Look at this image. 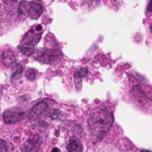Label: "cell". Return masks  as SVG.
Masks as SVG:
<instances>
[{
    "mask_svg": "<svg viewBox=\"0 0 152 152\" xmlns=\"http://www.w3.org/2000/svg\"><path fill=\"white\" fill-rule=\"evenodd\" d=\"M47 101H41L39 102H38L30 111L29 115H28V118L30 120H39L47 111Z\"/></svg>",
    "mask_w": 152,
    "mask_h": 152,
    "instance_id": "obj_6",
    "label": "cell"
},
{
    "mask_svg": "<svg viewBox=\"0 0 152 152\" xmlns=\"http://www.w3.org/2000/svg\"><path fill=\"white\" fill-rule=\"evenodd\" d=\"M147 11H148V12H152V0L150 1V3H149V4H148Z\"/></svg>",
    "mask_w": 152,
    "mask_h": 152,
    "instance_id": "obj_16",
    "label": "cell"
},
{
    "mask_svg": "<svg viewBox=\"0 0 152 152\" xmlns=\"http://www.w3.org/2000/svg\"><path fill=\"white\" fill-rule=\"evenodd\" d=\"M2 62L5 67H12L16 62V58L13 53L10 50L4 51L2 53Z\"/></svg>",
    "mask_w": 152,
    "mask_h": 152,
    "instance_id": "obj_7",
    "label": "cell"
},
{
    "mask_svg": "<svg viewBox=\"0 0 152 152\" xmlns=\"http://www.w3.org/2000/svg\"><path fill=\"white\" fill-rule=\"evenodd\" d=\"M48 117L52 119H56L60 117L61 115V111L59 110H56V109H53L52 110H50L48 113Z\"/></svg>",
    "mask_w": 152,
    "mask_h": 152,
    "instance_id": "obj_14",
    "label": "cell"
},
{
    "mask_svg": "<svg viewBox=\"0 0 152 152\" xmlns=\"http://www.w3.org/2000/svg\"><path fill=\"white\" fill-rule=\"evenodd\" d=\"M67 151L69 152H80L82 151V145L80 142L79 139L76 137H72L69 141L68 146H67Z\"/></svg>",
    "mask_w": 152,
    "mask_h": 152,
    "instance_id": "obj_8",
    "label": "cell"
},
{
    "mask_svg": "<svg viewBox=\"0 0 152 152\" xmlns=\"http://www.w3.org/2000/svg\"><path fill=\"white\" fill-rule=\"evenodd\" d=\"M24 115V112L19 108H12L3 113V120L6 125H12L21 121Z\"/></svg>",
    "mask_w": 152,
    "mask_h": 152,
    "instance_id": "obj_4",
    "label": "cell"
},
{
    "mask_svg": "<svg viewBox=\"0 0 152 152\" xmlns=\"http://www.w3.org/2000/svg\"><path fill=\"white\" fill-rule=\"evenodd\" d=\"M19 51L26 55V56H30V55H32L35 52H36V49H35V45H27V44H22L21 45H19L18 47Z\"/></svg>",
    "mask_w": 152,
    "mask_h": 152,
    "instance_id": "obj_10",
    "label": "cell"
},
{
    "mask_svg": "<svg viewBox=\"0 0 152 152\" xmlns=\"http://www.w3.org/2000/svg\"><path fill=\"white\" fill-rule=\"evenodd\" d=\"M88 74V69L86 68H82L80 70L76 71L74 74V80H75V84H76V87L79 89V82L80 84L82 83V79L83 77H85Z\"/></svg>",
    "mask_w": 152,
    "mask_h": 152,
    "instance_id": "obj_12",
    "label": "cell"
},
{
    "mask_svg": "<svg viewBox=\"0 0 152 152\" xmlns=\"http://www.w3.org/2000/svg\"><path fill=\"white\" fill-rule=\"evenodd\" d=\"M149 89L151 88H146L140 84H136L133 86L131 94L137 100V102L139 104H148V102H150L152 100V94L150 93L147 94V91Z\"/></svg>",
    "mask_w": 152,
    "mask_h": 152,
    "instance_id": "obj_2",
    "label": "cell"
},
{
    "mask_svg": "<svg viewBox=\"0 0 152 152\" xmlns=\"http://www.w3.org/2000/svg\"><path fill=\"white\" fill-rule=\"evenodd\" d=\"M62 57V53L58 50H51V49H41L37 53L36 60L41 63H51L54 61L58 60Z\"/></svg>",
    "mask_w": 152,
    "mask_h": 152,
    "instance_id": "obj_3",
    "label": "cell"
},
{
    "mask_svg": "<svg viewBox=\"0 0 152 152\" xmlns=\"http://www.w3.org/2000/svg\"><path fill=\"white\" fill-rule=\"evenodd\" d=\"M41 144V139L39 136H35L33 138H30L23 146V151H32L38 148Z\"/></svg>",
    "mask_w": 152,
    "mask_h": 152,
    "instance_id": "obj_9",
    "label": "cell"
},
{
    "mask_svg": "<svg viewBox=\"0 0 152 152\" xmlns=\"http://www.w3.org/2000/svg\"><path fill=\"white\" fill-rule=\"evenodd\" d=\"M150 29H151V34H152V22H151V27H150Z\"/></svg>",
    "mask_w": 152,
    "mask_h": 152,
    "instance_id": "obj_17",
    "label": "cell"
},
{
    "mask_svg": "<svg viewBox=\"0 0 152 152\" xmlns=\"http://www.w3.org/2000/svg\"><path fill=\"white\" fill-rule=\"evenodd\" d=\"M36 70L34 69H29L26 72V77L30 81H33L36 78Z\"/></svg>",
    "mask_w": 152,
    "mask_h": 152,
    "instance_id": "obj_13",
    "label": "cell"
},
{
    "mask_svg": "<svg viewBox=\"0 0 152 152\" xmlns=\"http://www.w3.org/2000/svg\"><path fill=\"white\" fill-rule=\"evenodd\" d=\"M114 124V116L107 109L99 108L92 111L88 120V126L98 141H102Z\"/></svg>",
    "mask_w": 152,
    "mask_h": 152,
    "instance_id": "obj_1",
    "label": "cell"
},
{
    "mask_svg": "<svg viewBox=\"0 0 152 152\" xmlns=\"http://www.w3.org/2000/svg\"><path fill=\"white\" fill-rule=\"evenodd\" d=\"M12 67H13V71H12V75H11V80L14 81V80L19 79L22 76L23 69H22V65L16 64V63H14Z\"/></svg>",
    "mask_w": 152,
    "mask_h": 152,
    "instance_id": "obj_11",
    "label": "cell"
},
{
    "mask_svg": "<svg viewBox=\"0 0 152 152\" xmlns=\"http://www.w3.org/2000/svg\"><path fill=\"white\" fill-rule=\"evenodd\" d=\"M7 144L4 140H0V151H7Z\"/></svg>",
    "mask_w": 152,
    "mask_h": 152,
    "instance_id": "obj_15",
    "label": "cell"
},
{
    "mask_svg": "<svg viewBox=\"0 0 152 152\" xmlns=\"http://www.w3.org/2000/svg\"><path fill=\"white\" fill-rule=\"evenodd\" d=\"M42 37V28L40 25L36 27V29L30 28L22 37V44L27 45H37Z\"/></svg>",
    "mask_w": 152,
    "mask_h": 152,
    "instance_id": "obj_5",
    "label": "cell"
},
{
    "mask_svg": "<svg viewBox=\"0 0 152 152\" xmlns=\"http://www.w3.org/2000/svg\"><path fill=\"white\" fill-rule=\"evenodd\" d=\"M59 151L60 150H58V149H53V150H52V151Z\"/></svg>",
    "mask_w": 152,
    "mask_h": 152,
    "instance_id": "obj_18",
    "label": "cell"
}]
</instances>
